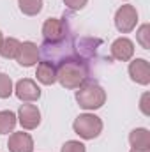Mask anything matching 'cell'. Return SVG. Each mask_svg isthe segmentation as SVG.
<instances>
[{
	"label": "cell",
	"mask_w": 150,
	"mask_h": 152,
	"mask_svg": "<svg viewBox=\"0 0 150 152\" xmlns=\"http://www.w3.org/2000/svg\"><path fill=\"white\" fill-rule=\"evenodd\" d=\"M76 101L81 108L85 110H97L104 104L106 101V94L103 90V87L95 81H85L79 90L76 92Z\"/></svg>",
	"instance_id": "3957f363"
},
{
	"label": "cell",
	"mask_w": 150,
	"mask_h": 152,
	"mask_svg": "<svg viewBox=\"0 0 150 152\" xmlns=\"http://www.w3.org/2000/svg\"><path fill=\"white\" fill-rule=\"evenodd\" d=\"M16 96L21 101H36L41 97V88L37 87L36 81L25 78V80H20L16 83Z\"/></svg>",
	"instance_id": "ba28073f"
},
{
	"label": "cell",
	"mask_w": 150,
	"mask_h": 152,
	"mask_svg": "<svg viewBox=\"0 0 150 152\" xmlns=\"http://www.w3.org/2000/svg\"><path fill=\"white\" fill-rule=\"evenodd\" d=\"M20 41L14 37H7V39H2L0 42V55L4 58H16L18 51H20Z\"/></svg>",
	"instance_id": "9a60e30c"
},
{
	"label": "cell",
	"mask_w": 150,
	"mask_h": 152,
	"mask_svg": "<svg viewBox=\"0 0 150 152\" xmlns=\"http://www.w3.org/2000/svg\"><path fill=\"white\" fill-rule=\"evenodd\" d=\"M18 4H20L21 12H25L28 16L37 14L39 11L42 9V0H18Z\"/></svg>",
	"instance_id": "e0dca14e"
},
{
	"label": "cell",
	"mask_w": 150,
	"mask_h": 152,
	"mask_svg": "<svg viewBox=\"0 0 150 152\" xmlns=\"http://www.w3.org/2000/svg\"><path fill=\"white\" fill-rule=\"evenodd\" d=\"M12 94V81H11V78L7 75H0V97L2 99H5V97H9Z\"/></svg>",
	"instance_id": "ac0fdd59"
},
{
	"label": "cell",
	"mask_w": 150,
	"mask_h": 152,
	"mask_svg": "<svg viewBox=\"0 0 150 152\" xmlns=\"http://www.w3.org/2000/svg\"><path fill=\"white\" fill-rule=\"evenodd\" d=\"M133 149H150V133L147 129H134L129 134Z\"/></svg>",
	"instance_id": "5bb4252c"
},
{
	"label": "cell",
	"mask_w": 150,
	"mask_h": 152,
	"mask_svg": "<svg viewBox=\"0 0 150 152\" xmlns=\"http://www.w3.org/2000/svg\"><path fill=\"white\" fill-rule=\"evenodd\" d=\"M150 32V27L149 25H141V27H140V30H138V41H140V42H141V46H143V48H149L150 46V42H149V34Z\"/></svg>",
	"instance_id": "d6986e66"
},
{
	"label": "cell",
	"mask_w": 150,
	"mask_h": 152,
	"mask_svg": "<svg viewBox=\"0 0 150 152\" xmlns=\"http://www.w3.org/2000/svg\"><path fill=\"white\" fill-rule=\"evenodd\" d=\"M37 80L44 85H51L57 81V67L50 62H41L37 66Z\"/></svg>",
	"instance_id": "4fadbf2b"
},
{
	"label": "cell",
	"mask_w": 150,
	"mask_h": 152,
	"mask_svg": "<svg viewBox=\"0 0 150 152\" xmlns=\"http://www.w3.org/2000/svg\"><path fill=\"white\" fill-rule=\"evenodd\" d=\"M95 44H101V41L87 37L76 39L67 34L64 39H60L57 42L44 41V44L41 46V55H42L44 62H50L55 67H58L67 62H85L87 57L95 50Z\"/></svg>",
	"instance_id": "6da1fadb"
},
{
	"label": "cell",
	"mask_w": 150,
	"mask_h": 152,
	"mask_svg": "<svg viewBox=\"0 0 150 152\" xmlns=\"http://www.w3.org/2000/svg\"><path fill=\"white\" fill-rule=\"evenodd\" d=\"M87 66L85 62H67L57 67V80L66 88H79L87 81Z\"/></svg>",
	"instance_id": "7a4b0ae2"
},
{
	"label": "cell",
	"mask_w": 150,
	"mask_h": 152,
	"mask_svg": "<svg viewBox=\"0 0 150 152\" xmlns=\"http://www.w3.org/2000/svg\"><path fill=\"white\" fill-rule=\"evenodd\" d=\"M18 118L25 129H36L41 122V112L34 104H23L18 112Z\"/></svg>",
	"instance_id": "52a82bcc"
},
{
	"label": "cell",
	"mask_w": 150,
	"mask_h": 152,
	"mask_svg": "<svg viewBox=\"0 0 150 152\" xmlns=\"http://www.w3.org/2000/svg\"><path fill=\"white\" fill-rule=\"evenodd\" d=\"M9 151L11 152H32L34 151V142L28 133H12L9 136Z\"/></svg>",
	"instance_id": "8fae6325"
},
{
	"label": "cell",
	"mask_w": 150,
	"mask_h": 152,
	"mask_svg": "<svg viewBox=\"0 0 150 152\" xmlns=\"http://www.w3.org/2000/svg\"><path fill=\"white\" fill-rule=\"evenodd\" d=\"M0 42H2V32H0Z\"/></svg>",
	"instance_id": "cb8c5ba5"
},
{
	"label": "cell",
	"mask_w": 150,
	"mask_h": 152,
	"mask_svg": "<svg viewBox=\"0 0 150 152\" xmlns=\"http://www.w3.org/2000/svg\"><path fill=\"white\" fill-rule=\"evenodd\" d=\"M37 57H39V50L34 42L27 41V42H21L20 44V51L16 55V60H18L20 66L30 67V66H34L37 62Z\"/></svg>",
	"instance_id": "9c48e42d"
},
{
	"label": "cell",
	"mask_w": 150,
	"mask_h": 152,
	"mask_svg": "<svg viewBox=\"0 0 150 152\" xmlns=\"http://www.w3.org/2000/svg\"><path fill=\"white\" fill-rule=\"evenodd\" d=\"M149 97H150L149 94H145V96L141 97V112H143L145 115L150 113V110H149Z\"/></svg>",
	"instance_id": "7402d4cb"
},
{
	"label": "cell",
	"mask_w": 150,
	"mask_h": 152,
	"mask_svg": "<svg viewBox=\"0 0 150 152\" xmlns=\"http://www.w3.org/2000/svg\"><path fill=\"white\" fill-rule=\"evenodd\" d=\"M73 127H74V133L79 134L81 138L92 140V138H95V136L101 134V131H103V122H101V118L95 117V115L85 113V115H79V117L76 118L74 124H73Z\"/></svg>",
	"instance_id": "277c9868"
},
{
	"label": "cell",
	"mask_w": 150,
	"mask_h": 152,
	"mask_svg": "<svg viewBox=\"0 0 150 152\" xmlns=\"http://www.w3.org/2000/svg\"><path fill=\"white\" fill-rule=\"evenodd\" d=\"M60 152H87V151H85V145H83V143L71 140V142H67V143L62 147Z\"/></svg>",
	"instance_id": "ffe728a7"
},
{
	"label": "cell",
	"mask_w": 150,
	"mask_h": 152,
	"mask_svg": "<svg viewBox=\"0 0 150 152\" xmlns=\"http://www.w3.org/2000/svg\"><path fill=\"white\" fill-rule=\"evenodd\" d=\"M133 53H134V44H133L129 39L120 37L111 44V57L115 60L125 62V60H129V58L133 57Z\"/></svg>",
	"instance_id": "7c38bea8"
},
{
	"label": "cell",
	"mask_w": 150,
	"mask_h": 152,
	"mask_svg": "<svg viewBox=\"0 0 150 152\" xmlns=\"http://www.w3.org/2000/svg\"><path fill=\"white\" fill-rule=\"evenodd\" d=\"M131 152H150V149H133Z\"/></svg>",
	"instance_id": "603a6c76"
},
{
	"label": "cell",
	"mask_w": 150,
	"mask_h": 152,
	"mask_svg": "<svg viewBox=\"0 0 150 152\" xmlns=\"http://www.w3.org/2000/svg\"><path fill=\"white\" fill-rule=\"evenodd\" d=\"M87 2H88V0H64V4H66L69 9H73V11L83 9V7L87 5Z\"/></svg>",
	"instance_id": "44dd1931"
},
{
	"label": "cell",
	"mask_w": 150,
	"mask_h": 152,
	"mask_svg": "<svg viewBox=\"0 0 150 152\" xmlns=\"http://www.w3.org/2000/svg\"><path fill=\"white\" fill-rule=\"evenodd\" d=\"M129 75L136 83L147 85V83H150V64L143 58H136L129 66Z\"/></svg>",
	"instance_id": "30bf717a"
},
{
	"label": "cell",
	"mask_w": 150,
	"mask_h": 152,
	"mask_svg": "<svg viewBox=\"0 0 150 152\" xmlns=\"http://www.w3.org/2000/svg\"><path fill=\"white\" fill-rule=\"evenodd\" d=\"M138 23V12L133 5H122L115 14V25L120 32H131Z\"/></svg>",
	"instance_id": "8992f818"
},
{
	"label": "cell",
	"mask_w": 150,
	"mask_h": 152,
	"mask_svg": "<svg viewBox=\"0 0 150 152\" xmlns=\"http://www.w3.org/2000/svg\"><path fill=\"white\" fill-rule=\"evenodd\" d=\"M67 23H66V18L64 20H58V18H50L44 21L42 25V36L44 41L48 42H57L60 39H64L67 36Z\"/></svg>",
	"instance_id": "5b68a950"
},
{
	"label": "cell",
	"mask_w": 150,
	"mask_h": 152,
	"mask_svg": "<svg viewBox=\"0 0 150 152\" xmlns=\"http://www.w3.org/2000/svg\"><path fill=\"white\" fill-rule=\"evenodd\" d=\"M16 126V115L12 112H0V133L5 134L12 131Z\"/></svg>",
	"instance_id": "2e32d148"
}]
</instances>
